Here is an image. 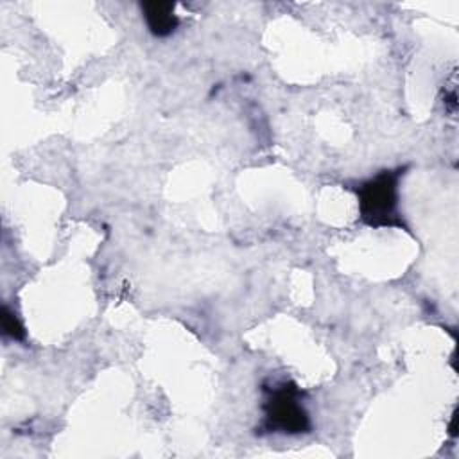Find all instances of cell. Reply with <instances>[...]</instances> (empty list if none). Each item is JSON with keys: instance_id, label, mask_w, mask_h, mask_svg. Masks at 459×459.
I'll return each instance as SVG.
<instances>
[{"instance_id": "cell-1", "label": "cell", "mask_w": 459, "mask_h": 459, "mask_svg": "<svg viewBox=\"0 0 459 459\" xmlns=\"http://www.w3.org/2000/svg\"><path fill=\"white\" fill-rule=\"evenodd\" d=\"M400 172L384 170L377 178L366 181L359 190L360 217L369 226L400 224L396 219Z\"/></svg>"}, {"instance_id": "cell-3", "label": "cell", "mask_w": 459, "mask_h": 459, "mask_svg": "<svg viewBox=\"0 0 459 459\" xmlns=\"http://www.w3.org/2000/svg\"><path fill=\"white\" fill-rule=\"evenodd\" d=\"M149 30L154 36H169L176 30L179 20L174 14V4L170 2H145L142 5Z\"/></svg>"}, {"instance_id": "cell-2", "label": "cell", "mask_w": 459, "mask_h": 459, "mask_svg": "<svg viewBox=\"0 0 459 459\" xmlns=\"http://www.w3.org/2000/svg\"><path fill=\"white\" fill-rule=\"evenodd\" d=\"M267 393L264 411L265 423L271 430L298 434L308 429V414L299 403V391L294 384L280 382L267 389Z\"/></svg>"}, {"instance_id": "cell-4", "label": "cell", "mask_w": 459, "mask_h": 459, "mask_svg": "<svg viewBox=\"0 0 459 459\" xmlns=\"http://www.w3.org/2000/svg\"><path fill=\"white\" fill-rule=\"evenodd\" d=\"M2 328H4V333L14 341H20L23 339L25 332H23V326L22 323L18 321L16 314L11 312L7 307L4 308V314H2Z\"/></svg>"}]
</instances>
